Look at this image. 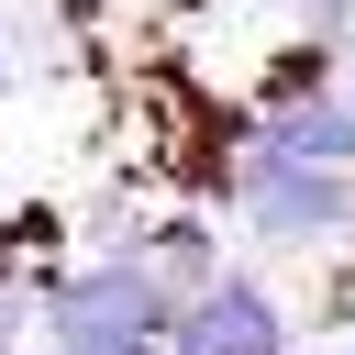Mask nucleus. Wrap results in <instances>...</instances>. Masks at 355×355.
I'll use <instances>...</instances> for the list:
<instances>
[{"mask_svg": "<svg viewBox=\"0 0 355 355\" xmlns=\"http://www.w3.org/2000/svg\"><path fill=\"white\" fill-rule=\"evenodd\" d=\"M233 222H244V244H266V255L344 244V233H355V166H311V155L244 144V166H233Z\"/></svg>", "mask_w": 355, "mask_h": 355, "instance_id": "2", "label": "nucleus"}, {"mask_svg": "<svg viewBox=\"0 0 355 355\" xmlns=\"http://www.w3.org/2000/svg\"><path fill=\"white\" fill-rule=\"evenodd\" d=\"M44 355H67V344H44Z\"/></svg>", "mask_w": 355, "mask_h": 355, "instance_id": "8", "label": "nucleus"}, {"mask_svg": "<svg viewBox=\"0 0 355 355\" xmlns=\"http://www.w3.org/2000/svg\"><path fill=\"white\" fill-rule=\"evenodd\" d=\"M178 344L189 355H288V300L244 266H222L211 288L178 300Z\"/></svg>", "mask_w": 355, "mask_h": 355, "instance_id": "3", "label": "nucleus"}, {"mask_svg": "<svg viewBox=\"0 0 355 355\" xmlns=\"http://www.w3.org/2000/svg\"><path fill=\"white\" fill-rule=\"evenodd\" d=\"M300 355H355V344H300Z\"/></svg>", "mask_w": 355, "mask_h": 355, "instance_id": "6", "label": "nucleus"}, {"mask_svg": "<svg viewBox=\"0 0 355 355\" xmlns=\"http://www.w3.org/2000/svg\"><path fill=\"white\" fill-rule=\"evenodd\" d=\"M344 344H355V333H344Z\"/></svg>", "mask_w": 355, "mask_h": 355, "instance_id": "9", "label": "nucleus"}, {"mask_svg": "<svg viewBox=\"0 0 355 355\" xmlns=\"http://www.w3.org/2000/svg\"><path fill=\"white\" fill-rule=\"evenodd\" d=\"M33 333L67 344V355H133L155 333H178V277L122 244V255H67L44 288H33Z\"/></svg>", "mask_w": 355, "mask_h": 355, "instance_id": "1", "label": "nucleus"}, {"mask_svg": "<svg viewBox=\"0 0 355 355\" xmlns=\"http://www.w3.org/2000/svg\"><path fill=\"white\" fill-rule=\"evenodd\" d=\"M300 22H311V44H344L355 33V0H300Z\"/></svg>", "mask_w": 355, "mask_h": 355, "instance_id": "4", "label": "nucleus"}, {"mask_svg": "<svg viewBox=\"0 0 355 355\" xmlns=\"http://www.w3.org/2000/svg\"><path fill=\"white\" fill-rule=\"evenodd\" d=\"M333 67H344V89H355V33H344V44H333Z\"/></svg>", "mask_w": 355, "mask_h": 355, "instance_id": "5", "label": "nucleus"}, {"mask_svg": "<svg viewBox=\"0 0 355 355\" xmlns=\"http://www.w3.org/2000/svg\"><path fill=\"white\" fill-rule=\"evenodd\" d=\"M0 78H11V44H0Z\"/></svg>", "mask_w": 355, "mask_h": 355, "instance_id": "7", "label": "nucleus"}]
</instances>
